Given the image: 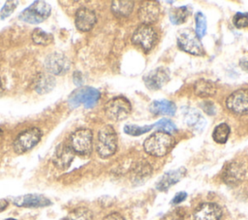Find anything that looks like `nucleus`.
<instances>
[{
	"instance_id": "1",
	"label": "nucleus",
	"mask_w": 248,
	"mask_h": 220,
	"mask_svg": "<svg viewBox=\"0 0 248 220\" xmlns=\"http://www.w3.org/2000/svg\"><path fill=\"white\" fill-rule=\"evenodd\" d=\"M174 143L175 141L170 134L163 131H157L145 139L143 148L149 155L162 157L171 150Z\"/></svg>"
},
{
	"instance_id": "2",
	"label": "nucleus",
	"mask_w": 248,
	"mask_h": 220,
	"mask_svg": "<svg viewBox=\"0 0 248 220\" xmlns=\"http://www.w3.org/2000/svg\"><path fill=\"white\" fill-rule=\"evenodd\" d=\"M117 148V135L111 125H104L98 133L96 151L101 158H108Z\"/></svg>"
},
{
	"instance_id": "3",
	"label": "nucleus",
	"mask_w": 248,
	"mask_h": 220,
	"mask_svg": "<svg viewBox=\"0 0 248 220\" xmlns=\"http://www.w3.org/2000/svg\"><path fill=\"white\" fill-rule=\"evenodd\" d=\"M50 5L45 1H34L18 16V19L30 24H38L46 20L50 15Z\"/></svg>"
},
{
	"instance_id": "4",
	"label": "nucleus",
	"mask_w": 248,
	"mask_h": 220,
	"mask_svg": "<svg viewBox=\"0 0 248 220\" xmlns=\"http://www.w3.org/2000/svg\"><path fill=\"white\" fill-rule=\"evenodd\" d=\"M100 92L90 86H83L74 90L68 99L71 108H78L83 106L86 109L93 108L100 99Z\"/></svg>"
},
{
	"instance_id": "5",
	"label": "nucleus",
	"mask_w": 248,
	"mask_h": 220,
	"mask_svg": "<svg viewBox=\"0 0 248 220\" xmlns=\"http://www.w3.org/2000/svg\"><path fill=\"white\" fill-rule=\"evenodd\" d=\"M42 136L43 133L38 127H32L22 131L16 136L13 142L14 151L16 154H23L29 151L39 143Z\"/></svg>"
},
{
	"instance_id": "6",
	"label": "nucleus",
	"mask_w": 248,
	"mask_h": 220,
	"mask_svg": "<svg viewBox=\"0 0 248 220\" xmlns=\"http://www.w3.org/2000/svg\"><path fill=\"white\" fill-rule=\"evenodd\" d=\"M92 131L88 128H79L71 135L69 145L75 153L81 156H87L92 151Z\"/></svg>"
},
{
	"instance_id": "7",
	"label": "nucleus",
	"mask_w": 248,
	"mask_h": 220,
	"mask_svg": "<svg viewBox=\"0 0 248 220\" xmlns=\"http://www.w3.org/2000/svg\"><path fill=\"white\" fill-rule=\"evenodd\" d=\"M106 115L114 121H120L128 117L132 110L131 103L125 97H114L108 101L104 107Z\"/></svg>"
},
{
	"instance_id": "8",
	"label": "nucleus",
	"mask_w": 248,
	"mask_h": 220,
	"mask_svg": "<svg viewBox=\"0 0 248 220\" xmlns=\"http://www.w3.org/2000/svg\"><path fill=\"white\" fill-rule=\"evenodd\" d=\"M177 45L180 49L193 55H204L203 47L196 35L195 31L186 28L181 30L177 35Z\"/></svg>"
},
{
	"instance_id": "9",
	"label": "nucleus",
	"mask_w": 248,
	"mask_h": 220,
	"mask_svg": "<svg viewBox=\"0 0 248 220\" xmlns=\"http://www.w3.org/2000/svg\"><path fill=\"white\" fill-rule=\"evenodd\" d=\"M157 40L158 36L154 28L146 24L140 25L132 35V43L146 52L153 48Z\"/></svg>"
},
{
	"instance_id": "10",
	"label": "nucleus",
	"mask_w": 248,
	"mask_h": 220,
	"mask_svg": "<svg viewBox=\"0 0 248 220\" xmlns=\"http://www.w3.org/2000/svg\"><path fill=\"white\" fill-rule=\"evenodd\" d=\"M226 106L235 114L248 113V89H238L232 92L227 98Z\"/></svg>"
},
{
	"instance_id": "11",
	"label": "nucleus",
	"mask_w": 248,
	"mask_h": 220,
	"mask_svg": "<svg viewBox=\"0 0 248 220\" xmlns=\"http://www.w3.org/2000/svg\"><path fill=\"white\" fill-rule=\"evenodd\" d=\"M71 66V62L68 57L59 52H53L46 56L45 60V67L46 71L52 75L61 76L64 75Z\"/></svg>"
},
{
	"instance_id": "12",
	"label": "nucleus",
	"mask_w": 248,
	"mask_h": 220,
	"mask_svg": "<svg viewBox=\"0 0 248 220\" xmlns=\"http://www.w3.org/2000/svg\"><path fill=\"white\" fill-rule=\"evenodd\" d=\"M11 202L16 206L28 207V208L45 207L52 204L47 197L42 194H25V195L12 198Z\"/></svg>"
},
{
	"instance_id": "13",
	"label": "nucleus",
	"mask_w": 248,
	"mask_h": 220,
	"mask_svg": "<svg viewBox=\"0 0 248 220\" xmlns=\"http://www.w3.org/2000/svg\"><path fill=\"white\" fill-rule=\"evenodd\" d=\"M142 79L145 86L148 89L157 90L169 81L170 71L168 68L158 67L147 73Z\"/></svg>"
},
{
	"instance_id": "14",
	"label": "nucleus",
	"mask_w": 248,
	"mask_h": 220,
	"mask_svg": "<svg viewBox=\"0 0 248 220\" xmlns=\"http://www.w3.org/2000/svg\"><path fill=\"white\" fill-rule=\"evenodd\" d=\"M75 152L69 144L60 143L55 148L52 162L54 166L59 170H66L72 164L75 158Z\"/></svg>"
},
{
	"instance_id": "15",
	"label": "nucleus",
	"mask_w": 248,
	"mask_h": 220,
	"mask_svg": "<svg viewBox=\"0 0 248 220\" xmlns=\"http://www.w3.org/2000/svg\"><path fill=\"white\" fill-rule=\"evenodd\" d=\"M195 220H219L222 216V208L215 203H202L193 213Z\"/></svg>"
},
{
	"instance_id": "16",
	"label": "nucleus",
	"mask_w": 248,
	"mask_h": 220,
	"mask_svg": "<svg viewBox=\"0 0 248 220\" xmlns=\"http://www.w3.org/2000/svg\"><path fill=\"white\" fill-rule=\"evenodd\" d=\"M97 21V16L94 11L88 8H80L75 16L76 27L81 32L90 31Z\"/></svg>"
},
{
	"instance_id": "17",
	"label": "nucleus",
	"mask_w": 248,
	"mask_h": 220,
	"mask_svg": "<svg viewBox=\"0 0 248 220\" xmlns=\"http://www.w3.org/2000/svg\"><path fill=\"white\" fill-rule=\"evenodd\" d=\"M138 16L142 24L150 25L158 19L160 16V6L157 2H144L140 5Z\"/></svg>"
},
{
	"instance_id": "18",
	"label": "nucleus",
	"mask_w": 248,
	"mask_h": 220,
	"mask_svg": "<svg viewBox=\"0 0 248 220\" xmlns=\"http://www.w3.org/2000/svg\"><path fill=\"white\" fill-rule=\"evenodd\" d=\"M185 173H186L185 168H179L175 171L168 172L158 181V183L156 185V188L159 191H166L170 186H172L173 184L178 182L185 175Z\"/></svg>"
},
{
	"instance_id": "19",
	"label": "nucleus",
	"mask_w": 248,
	"mask_h": 220,
	"mask_svg": "<svg viewBox=\"0 0 248 220\" xmlns=\"http://www.w3.org/2000/svg\"><path fill=\"white\" fill-rule=\"evenodd\" d=\"M244 176L243 168L236 162L228 164L223 173V179L227 184H236Z\"/></svg>"
},
{
	"instance_id": "20",
	"label": "nucleus",
	"mask_w": 248,
	"mask_h": 220,
	"mask_svg": "<svg viewBox=\"0 0 248 220\" xmlns=\"http://www.w3.org/2000/svg\"><path fill=\"white\" fill-rule=\"evenodd\" d=\"M216 84L214 81L205 79H198L195 84H194V92L197 96L201 98H208L212 97L216 93Z\"/></svg>"
},
{
	"instance_id": "21",
	"label": "nucleus",
	"mask_w": 248,
	"mask_h": 220,
	"mask_svg": "<svg viewBox=\"0 0 248 220\" xmlns=\"http://www.w3.org/2000/svg\"><path fill=\"white\" fill-rule=\"evenodd\" d=\"M55 86V79L49 74H40L35 82L34 88L39 94H46L50 92Z\"/></svg>"
},
{
	"instance_id": "22",
	"label": "nucleus",
	"mask_w": 248,
	"mask_h": 220,
	"mask_svg": "<svg viewBox=\"0 0 248 220\" xmlns=\"http://www.w3.org/2000/svg\"><path fill=\"white\" fill-rule=\"evenodd\" d=\"M150 111L156 115L158 114H167V115H173L176 107L175 104L169 100H159V101H153L150 104L149 108Z\"/></svg>"
},
{
	"instance_id": "23",
	"label": "nucleus",
	"mask_w": 248,
	"mask_h": 220,
	"mask_svg": "<svg viewBox=\"0 0 248 220\" xmlns=\"http://www.w3.org/2000/svg\"><path fill=\"white\" fill-rule=\"evenodd\" d=\"M135 2L130 0H115L111 2V12L117 16H128L134 9Z\"/></svg>"
},
{
	"instance_id": "24",
	"label": "nucleus",
	"mask_w": 248,
	"mask_h": 220,
	"mask_svg": "<svg viewBox=\"0 0 248 220\" xmlns=\"http://www.w3.org/2000/svg\"><path fill=\"white\" fill-rule=\"evenodd\" d=\"M185 122L189 127H192L194 130L202 129L205 124V120L201 112L195 109H191L186 112Z\"/></svg>"
},
{
	"instance_id": "25",
	"label": "nucleus",
	"mask_w": 248,
	"mask_h": 220,
	"mask_svg": "<svg viewBox=\"0 0 248 220\" xmlns=\"http://www.w3.org/2000/svg\"><path fill=\"white\" fill-rule=\"evenodd\" d=\"M190 10L187 6H182V7H175L172 8L170 11V20L172 24L179 25L183 23L187 17L190 16Z\"/></svg>"
},
{
	"instance_id": "26",
	"label": "nucleus",
	"mask_w": 248,
	"mask_h": 220,
	"mask_svg": "<svg viewBox=\"0 0 248 220\" xmlns=\"http://www.w3.org/2000/svg\"><path fill=\"white\" fill-rule=\"evenodd\" d=\"M31 38L33 43L41 46H47L53 42V36L50 33L44 31L42 28H35L32 31Z\"/></svg>"
},
{
	"instance_id": "27",
	"label": "nucleus",
	"mask_w": 248,
	"mask_h": 220,
	"mask_svg": "<svg viewBox=\"0 0 248 220\" xmlns=\"http://www.w3.org/2000/svg\"><path fill=\"white\" fill-rule=\"evenodd\" d=\"M231 133V128L227 123L218 124L212 133L213 140L218 143H225L228 141L229 135Z\"/></svg>"
},
{
	"instance_id": "28",
	"label": "nucleus",
	"mask_w": 248,
	"mask_h": 220,
	"mask_svg": "<svg viewBox=\"0 0 248 220\" xmlns=\"http://www.w3.org/2000/svg\"><path fill=\"white\" fill-rule=\"evenodd\" d=\"M66 218L67 220H93V214L86 207H78L73 209Z\"/></svg>"
},
{
	"instance_id": "29",
	"label": "nucleus",
	"mask_w": 248,
	"mask_h": 220,
	"mask_svg": "<svg viewBox=\"0 0 248 220\" xmlns=\"http://www.w3.org/2000/svg\"><path fill=\"white\" fill-rule=\"evenodd\" d=\"M152 128H154V124L152 125H145V126H139V125H133V124H129V125H125L124 126V132L130 136H140L142 134H145L147 132H149Z\"/></svg>"
},
{
	"instance_id": "30",
	"label": "nucleus",
	"mask_w": 248,
	"mask_h": 220,
	"mask_svg": "<svg viewBox=\"0 0 248 220\" xmlns=\"http://www.w3.org/2000/svg\"><path fill=\"white\" fill-rule=\"evenodd\" d=\"M196 35L199 39H202L206 32V18L202 13L199 12L196 14Z\"/></svg>"
},
{
	"instance_id": "31",
	"label": "nucleus",
	"mask_w": 248,
	"mask_h": 220,
	"mask_svg": "<svg viewBox=\"0 0 248 220\" xmlns=\"http://www.w3.org/2000/svg\"><path fill=\"white\" fill-rule=\"evenodd\" d=\"M154 127H158L160 130H162L163 132L166 133H173L176 130V126L174 125V123L167 118H162L160 119L157 123L154 124Z\"/></svg>"
},
{
	"instance_id": "32",
	"label": "nucleus",
	"mask_w": 248,
	"mask_h": 220,
	"mask_svg": "<svg viewBox=\"0 0 248 220\" xmlns=\"http://www.w3.org/2000/svg\"><path fill=\"white\" fill-rule=\"evenodd\" d=\"M232 22L233 25L239 29L248 27V13H236L233 16Z\"/></svg>"
},
{
	"instance_id": "33",
	"label": "nucleus",
	"mask_w": 248,
	"mask_h": 220,
	"mask_svg": "<svg viewBox=\"0 0 248 220\" xmlns=\"http://www.w3.org/2000/svg\"><path fill=\"white\" fill-rule=\"evenodd\" d=\"M17 1H7L3 8L0 10V18L5 19L6 17L10 16L13 12L16 10L17 6Z\"/></svg>"
},
{
	"instance_id": "34",
	"label": "nucleus",
	"mask_w": 248,
	"mask_h": 220,
	"mask_svg": "<svg viewBox=\"0 0 248 220\" xmlns=\"http://www.w3.org/2000/svg\"><path fill=\"white\" fill-rule=\"evenodd\" d=\"M202 108L203 109V110L209 114V115H212V114H215L216 113V109H215V106L212 102L210 101H204L203 103H202Z\"/></svg>"
},
{
	"instance_id": "35",
	"label": "nucleus",
	"mask_w": 248,
	"mask_h": 220,
	"mask_svg": "<svg viewBox=\"0 0 248 220\" xmlns=\"http://www.w3.org/2000/svg\"><path fill=\"white\" fill-rule=\"evenodd\" d=\"M186 197H187L186 192H179V193H177V194L173 197V199L171 200V204H180V203H182V202L186 199Z\"/></svg>"
},
{
	"instance_id": "36",
	"label": "nucleus",
	"mask_w": 248,
	"mask_h": 220,
	"mask_svg": "<svg viewBox=\"0 0 248 220\" xmlns=\"http://www.w3.org/2000/svg\"><path fill=\"white\" fill-rule=\"evenodd\" d=\"M103 220H124L123 216L118 212H112L103 218Z\"/></svg>"
},
{
	"instance_id": "37",
	"label": "nucleus",
	"mask_w": 248,
	"mask_h": 220,
	"mask_svg": "<svg viewBox=\"0 0 248 220\" xmlns=\"http://www.w3.org/2000/svg\"><path fill=\"white\" fill-rule=\"evenodd\" d=\"M239 65L242 68V70L248 72V56L241 58L239 61Z\"/></svg>"
},
{
	"instance_id": "38",
	"label": "nucleus",
	"mask_w": 248,
	"mask_h": 220,
	"mask_svg": "<svg viewBox=\"0 0 248 220\" xmlns=\"http://www.w3.org/2000/svg\"><path fill=\"white\" fill-rule=\"evenodd\" d=\"M8 205H9V203L7 200L0 199V212L4 211L8 207Z\"/></svg>"
},
{
	"instance_id": "39",
	"label": "nucleus",
	"mask_w": 248,
	"mask_h": 220,
	"mask_svg": "<svg viewBox=\"0 0 248 220\" xmlns=\"http://www.w3.org/2000/svg\"><path fill=\"white\" fill-rule=\"evenodd\" d=\"M74 81H75L76 84H80L81 83L82 79H81V75L79 73H78V72L75 73V75H74Z\"/></svg>"
},
{
	"instance_id": "40",
	"label": "nucleus",
	"mask_w": 248,
	"mask_h": 220,
	"mask_svg": "<svg viewBox=\"0 0 248 220\" xmlns=\"http://www.w3.org/2000/svg\"><path fill=\"white\" fill-rule=\"evenodd\" d=\"M3 89H4V87H3V83L1 82V79H0V92H2V91H3Z\"/></svg>"
},
{
	"instance_id": "41",
	"label": "nucleus",
	"mask_w": 248,
	"mask_h": 220,
	"mask_svg": "<svg viewBox=\"0 0 248 220\" xmlns=\"http://www.w3.org/2000/svg\"><path fill=\"white\" fill-rule=\"evenodd\" d=\"M4 220H17L16 218H7V219H4Z\"/></svg>"
},
{
	"instance_id": "42",
	"label": "nucleus",
	"mask_w": 248,
	"mask_h": 220,
	"mask_svg": "<svg viewBox=\"0 0 248 220\" xmlns=\"http://www.w3.org/2000/svg\"><path fill=\"white\" fill-rule=\"evenodd\" d=\"M59 220H67V218H66V217H63V218H61V219H59Z\"/></svg>"
},
{
	"instance_id": "43",
	"label": "nucleus",
	"mask_w": 248,
	"mask_h": 220,
	"mask_svg": "<svg viewBox=\"0 0 248 220\" xmlns=\"http://www.w3.org/2000/svg\"><path fill=\"white\" fill-rule=\"evenodd\" d=\"M1 135H2V130L0 129V137H1Z\"/></svg>"
}]
</instances>
